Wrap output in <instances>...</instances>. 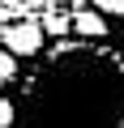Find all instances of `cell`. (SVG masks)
Returning <instances> with one entry per match:
<instances>
[{
    "mask_svg": "<svg viewBox=\"0 0 124 128\" xmlns=\"http://www.w3.org/2000/svg\"><path fill=\"white\" fill-rule=\"evenodd\" d=\"M0 77H5V81H13V77H17V60H13L5 47H0Z\"/></svg>",
    "mask_w": 124,
    "mask_h": 128,
    "instance_id": "277c9868",
    "label": "cell"
},
{
    "mask_svg": "<svg viewBox=\"0 0 124 128\" xmlns=\"http://www.w3.org/2000/svg\"><path fill=\"white\" fill-rule=\"evenodd\" d=\"M0 34H5V30H0Z\"/></svg>",
    "mask_w": 124,
    "mask_h": 128,
    "instance_id": "ba28073f",
    "label": "cell"
},
{
    "mask_svg": "<svg viewBox=\"0 0 124 128\" xmlns=\"http://www.w3.org/2000/svg\"><path fill=\"white\" fill-rule=\"evenodd\" d=\"M0 47H5L13 60H30V56H39V51H43V26H39V22H30V17L9 22V26H5V34H0Z\"/></svg>",
    "mask_w": 124,
    "mask_h": 128,
    "instance_id": "6da1fadb",
    "label": "cell"
},
{
    "mask_svg": "<svg viewBox=\"0 0 124 128\" xmlns=\"http://www.w3.org/2000/svg\"><path fill=\"white\" fill-rule=\"evenodd\" d=\"M13 120H17V111H13V102H9V98H0V128H9Z\"/></svg>",
    "mask_w": 124,
    "mask_h": 128,
    "instance_id": "5b68a950",
    "label": "cell"
},
{
    "mask_svg": "<svg viewBox=\"0 0 124 128\" xmlns=\"http://www.w3.org/2000/svg\"><path fill=\"white\" fill-rule=\"evenodd\" d=\"M0 86H5V77H0Z\"/></svg>",
    "mask_w": 124,
    "mask_h": 128,
    "instance_id": "52a82bcc",
    "label": "cell"
},
{
    "mask_svg": "<svg viewBox=\"0 0 124 128\" xmlns=\"http://www.w3.org/2000/svg\"><path fill=\"white\" fill-rule=\"evenodd\" d=\"M73 30L86 34V38H103V34H107V22H103V13L81 9V13H73Z\"/></svg>",
    "mask_w": 124,
    "mask_h": 128,
    "instance_id": "7a4b0ae2",
    "label": "cell"
},
{
    "mask_svg": "<svg viewBox=\"0 0 124 128\" xmlns=\"http://www.w3.org/2000/svg\"><path fill=\"white\" fill-rule=\"evenodd\" d=\"M39 26H43V34H64V30H73V17L60 13V9H47Z\"/></svg>",
    "mask_w": 124,
    "mask_h": 128,
    "instance_id": "3957f363",
    "label": "cell"
},
{
    "mask_svg": "<svg viewBox=\"0 0 124 128\" xmlns=\"http://www.w3.org/2000/svg\"><path fill=\"white\" fill-rule=\"evenodd\" d=\"M94 9H103V13H124V0H94Z\"/></svg>",
    "mask_w": 124,
    "mask_h": 128,
    "instance_id": "8992f818",
    "label": "cell"
}]
</instances>
